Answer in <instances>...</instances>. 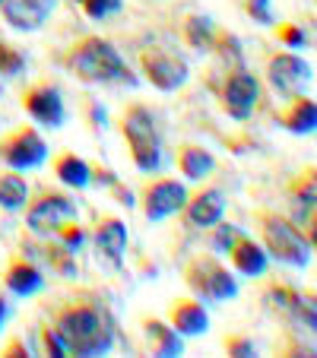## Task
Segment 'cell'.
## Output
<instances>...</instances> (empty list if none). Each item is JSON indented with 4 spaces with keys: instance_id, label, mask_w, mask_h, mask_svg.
Instances as JSON below:
<instances>
[{
    "instance_id": "6da1fadb",
    "label": "cell",
    "mask_w": 317,
    "mask_h": 358,
    "mask_svg": "<svg viewBox=\"0 0 317 358\" xmlns=\"http://www.w3.org/2000/svg\"><path fill=\"white\" fill-rule=\"evenodd\" d=\"M51 330L61 336L67 355L95 358L115 345V320L99 301H70L55 314Z\"/></svg>"
},
{
    "instance_id": "7a4b0ae2",
    "label": "cell",
    "mask_w": 317,
    "mask_h": 358,
    "mask_svg": "<svg viewBox=\"0 0 317 358\" xmlns=\"http://www.w3.org/2000/svg\"><path fill=\"white\" fill-rule=\"evenodd\" d=\"M67 67L80 76L83 83H101V86H136V76L124 64L121 51L101 35H86L80 38L67 55Z\"/></svg>"
},
{
    "instance_id": "3957f363",
    "label": "cell",
    "mask_w": 317,
    "mask_h": 358,
    "mask_svg": "<svg viewBox=\"0 0 317 358\" xmlns=\"http://www.w3.org/2000/svg\"><path fill=\"white\" fill-rule=\"evenodd\" d=\"M257 225H260L263 250L276 257L279 264L289 266H308L311 264V250H314V238H304V231L295 222H289L286 216L273 210L257 213Z\"/></svg>"
},
{
    "instance_id": "277c9868",
    "label": "cell",
    "mask_w": 317,
    "mask_h": 358,
    "mask_svg": "<svg viewBox=\"0 0 317 358\" xmlns=\"http://www.w3.org/2000/svg\"><path fill=\"white\" fill-rule=\"evenodd\" d=\"M121 130L124 140L130 146V159L140 171L153 175L162 169L165 156H162V136H159V124H155L153 111L146 105H130L121 117Z\"/></svg>"
},
{
    "instance_id": "5b68a950",
    "label": "cell",
    "mask_w": 317,
    "mask_h": 358,
    "mask_svg": "<svg viewBox=\"0 0 317 358\" xmlns=\"http://www.w3.org/2000/svg\"><path fill=\"white\" fill-rule=\"evenodd\" d=\"M184 282L190 285L200 301H209V304H219V301H229V298L238 295V282L216 257L209 254H200L194 257L188 266H184Z\"/></svg>"
},
{
    "instance_id": "8992f818",
    "label": "cell",
    "mask_w": 317,
    "mask_h": 358,
    "mask_svg": "<svg viewBox=\"0 0 317 358\" xmlns=\"http://www.w3.org/2000/svg\"><path fill=\"white\" fill-rule=\"evenodd\" d=\"M67 219H76V203L61 190H41L26 210V222L35 235H55Z\"/></svg>"
},
{
    "instance_id": "52a82bcc",
    "label": "cell",
    "mask_w": 317,
    "mask_h": 358,
    "mask_svg": "<svg viewBox=\"0 0 317 358\" xmlns=\"http://www.w3.org/2000/svg\"><path fill=\"white\" fill-rule=\"evenodd\" d=\"M263 308H267L270 314H276V317H283V320H295V324H298V327H304L308 333L317 327L314 292L302 295V292L289 289V285L273 282L270 289L263 292Z\"/></svg>"
},
{
    "instance_id": "ba28073f",
    "label": "cell",
    "mask_w": 317,
    "mask_h": 358,
    "mask_svg": "<svg viewBox=\"0 0 317 358\" xmlns=\"http://www.w3.org/2000/svg\"><path fill=\"white\" fill-rule=\"evenodd\" d=\"M257 101H260V83L251 70L229 67V76L223 83V108L235 121H248L254 115Z\"/></svg>"
},
{
    "instance_id": "9c48e42d",
    "label": "cell",
    "mask_w": 317,
    "mask_h": 358,
    "mask_svg": "<svg viewBox=\"0 0 317 358\" xmlns=\"http://www.w3.org/2000/svg\"><path fill=\"white\" fill-rule=\"evenodd\" d=\"M140 67L143 76L162 92H175V89H181L188 83V61H181L171 51H162V48L140 51Z\"/></svg>"
},
{
    "instance_id": "30bf717a",
    "label": "cell",
    "mask_w": 317,
    "mask_h": 358,
    "mask_svg": "<svg viewBox=\"0 0 317 358\" xmlns=\"http://www.w3.org/2000/svg\"><path fill=\"white\" fill-rule=\"evenodd\" d=\"M0 159L16 171L38 169L48 159V143L41 140V134L35 127H20L16 134H10L0 143Z\"/></svg>"
},
{
    "instance_id": "8fae6325",
    "label": "cell",
    "mask_w": 317,
    "mask_h": 358,
    "mask_svg": "<svg viewBox=\"0 0 317 358\" xmlns=\"http://www.w3.org/2000/svg\"><path fill=\"white\" fill-rule=\"evenodd\" d=\"M143 213H146L149 222H162V219L175 216V213L184 210L188 203V190L184 184L171 181V178H159V181H146L143 184Z\"/></svg>"
},
{
    "instance_id": "7c38bea8",
    "label": "cell",
    "mask_w": 317,
    "mask_h": 358,
    "mask_svg": "<svg viewBox=\"0 0 317 358\" xmlns=\"http://www.w3.org/2000/svg\"><path fill=\"white\" fill-rule=\"evenodd\" d=\"M267 80L283 99H295L311 83V67L304 64V57L292 55V51H279L267 61Z\"/></svg>"
},
{
    "instance_id": "4fadbf2b",
    "label": "cell",
    "mask_w": 317,
    "mask_h": 358,
    "mask_svg": "<svg viewBox=\"0 0 317 358\" xmlns=\"http://www.w3.org/2000/svg\"><path fill=\"white\" fill-rule=\"evenodd\" d=\"M22 108H26V115L32 117L35 124L51 127V130L64 127V121H67L64 99L51 83H35V86H29L26 92H22Z\"/></svg>"
},
{
    "instance_id": "5bb4252c",
    "label": "cell",
    "mask_w": 317,
    "mask_h": 358,
    "mask_svg": "<svg viewBox=\"0 0 317 358\" xmlns=\"http://www.w3.org/2000/svg\"><path fill=\"white\" fill-rule=\"evenodd\" d=\"M57 0H3L0 13L7 20V26L20 29V32H35L45 26V20L51 16Z\"/></svg>"
},
{
    "instance_id": "9a60e30c",
    "label": "cell",
    "mask_w": 317,
    "mask_h": 358,
    "mask_svg": "<svg viewBox=\"0 0 317 358\" xmlns=\"http://www.w3.org/2000/svg\"><path fill=\"white\" fill-rule=\"evenodd\" d=\"M124 250H127V225L118 216H105L95 225V254L101 264L121 266Z\"/></svg>"
},
{
    "instance_id": "2e32d148",
    "label": "cell",
    "mask_w": 317,
    "mask_h": 358,
    "mask_svg": "<svg viewBox=\"0 0 317 358\" xmlns=\"http://www.w3.org/2000/svg\"><path fill=\"white\" fill-rule=\"evenodd\" d=\"M223 213H225V196H223V190H216V187H203L200 194L188 196V203H184V219H188V225H194V229L216 225L219 219H223Z\"/></svg>"
},
{
    "instance_id": "e0dca14e",
    "label": "cell",
    "mask_w": 317,
    "mask_h": 358,
    "mask_svg": "<svg viewBox=\"0 0 317 358\" xmlns=\"http://www.w3.org/2000/svg\"><path fill=\"white\" fill-rule=\"evenodd\" d=\"M169 320L181 336H200V333L209 330V314L200 298H178V301H171Z\"/></svg>"
},
{
    "instance_id": "ac0fdd59",
    "label": "cell",
    "mask_w": 317,
    "mask_h": 358,
    "mask_svg": "<svg viewBox=\"0 0 317 358\" xmlns=\"http://www.w3.org/2000/svg\"><path fill=\"white\" fill-rule=\"evenodd\" d=\"M229 257H232V266H235L241 276H263L267 266H270V254L263 250V244H257L254 238H248V235H241L232 244Z\"/></svg>"
},
{
    "instance_id": "d6986e66",
    "label": "cell",
    "mask_w": 317,
    "mask_h": 358,
    "mask_svg": "<svg viewBox=\"0 0 317 358\" xmlns=\"http://www.w3.org/2000/svg\"><path fill=\"white\" fill-rule=\"evenodd\" d=\"M3 282H7V289L20 298H29V295H35V292L45 289V276H41V270L26 257L10 260L7 273H3Z\"/></svg>"
},
{
    "instance_id": "ffe728a7",
    "label": "cell",
    "mask_w": 317,
    "mask_h": 358,
    "mask_svg": "<svg viewBox=\"0 0 317 358\" xmlns=\"http://www.w3.org/2000/svg\"><path fill=\"white\" fill-rule=\"evenodd\" d=\"M279 124H283L289 134H314L317 127V105L308 95H295L289 101V108L279 115Z\"/></svg>"
},
{
    "instance_id": "44dd1931",
    "label": "cell",
    "mask_w": 317,
    "mask_h": 358,
    "mask_svg": "<svg viewBox=\"0 0 317 358\" xmlns=\"http://www.w3.org/2000/svg\"><path fill=\"white\" fill-rule=\"evenodd\" d=\"M143 330H146V339H149L153 355L171 358V355H181V352H184V339H181V333H178L175 327L162 324V320H146V324H143Z\"/></svg>"
},
{
    "instance_id": "7402d4cb",
    "label": "cell",
    "mask_w": 317,
    "mask_h": 358,
    "mask_svg": "<svg viewBox=\"0 0 317 358\" xmlns=\"http://www.w3.org/2000/svg\"><path fill=\"white\" fill-rule=\"evenodd\" d=\"M213 169H216V159H213L209 149L190 146V143L178 149V171H181L184 178H190V181H203Z\"/></svg>"
},
{
    "instance_id": "603a6c76",
    "label": "cell",
    "mask_w": 317,
    "mask_h": 358,
    "mask_svg": "<svg viewBox=\"0 0 317 358\" xmlns=\"http://www.w3.org/2000/svg\"><path fill=\"white\" fill-rule=\"evenodd\" d=\"M55 175L61 178L67 187H89L92 184V169H89L86 159H80L76 152H61V156L55 159Z\"/></svg>"
},
{
    "instance_id": "cb8c5ba5",
    "label": "cell",
    "mask_w": 317,
    "mask_h": 358,
    "mask_svg": "<svg viewBox=\"0 0 317 358\" xmlns=\"http://www.w3.org/2000/svg\"><path fill=\"white\" fill-rule=\"evenodd\" d=\"M289 200L295 203L298 210V222L308 216V222H314V200H317V181H314V169H308L304 175L295 178V184L289 187Z\"/></svg>"
},
{
    "instance_id": "d4e9b609",
    "label": "cell",
    "mask_w": 317,
    "mask_h": 358,
    "mask_svg": "<svg viewBox=\"0 0 317 358\" xmlns=\"http://www.w3.org/2000/svg\"><path fill=\"white\" fill-rule=\"evenodd\" d=\"M29 203V184L20 171H0V206L7 213L22 210Z\"/></svg>"
},
{
    "instance_id": "484cf974",
    "label": "cell",
    "mask_w": 317,
    "mask_h": 358,
    "mask_svg": "<svg viewBox=\"0 0 317 358\" xmlns=\"http://www.w3.org/2000/svg\"><path fill=\"white\" fill-rule=\"evenodd\" d=\"M181 35L184 41H188L194 51H213V45H216V26H213V20L209 16H188L181 26Z\"/></svg>"
},
{
    "instance_id": "4316f807",
    "label": "cell",
    "mask_w": 317,
    "mask_h": 358,
    "mask_svg": "<svg viewBox=\"0 0 317 358\" xmlns=\"http://www.w3.org/2000/svg\"><path fill=\"white\" fill-rule=\"evenodd\" d=\"M213 229V238H209V244H213V250H219V254H229V248L238 241V238L244 235L238 225H232V222H223L219 219L216 225H209Z\"/></svg>"
},
{
    "instance_id": "83f0119b",
    "label": "cell",
    "mask_w": 317,
    "mask_h": 358,
    "mask_svg": "<svg viewBox=\"0 0 317 358\" xmlns=\"http://www.w3.org/2000/svg\"><path fill=\"white\" fill-rule=\"evenodd\" d=\"M80 7H83V13H86L89 20L101 22V20H108V16L121 13L124 0H80Z\"/></svg>"
},
{
    "instance_id": "f1b7e54d",
    "label": "cell",
    "mask_w": 317,
    "mask_h": 358,
    "mask_svg": "<svg viewBox=\"0 0 317 358\" xmlns=\"http://www.w3.org/2000/svg\"><path fill=\"white\" fill-rule=\"evenodd\" d=\"M76 254L70 248H64V244H55V248H48V260H51V266H55L61 276H76Z\"/></svg>"
},
{
    "instance_id": "f546056e",
    "label": "cell",
    "mask_w": 317,
    "mask_h": 358,
    "mask_svg": "<svg viewBox=\"0 0 317 358\" xmlns=\"http://www.w3.org/2000/svg\"><path fill=\"white\" fill-rule=\"evenodd\" d=\"M55 238L64 244V248L73 250V254L83 248V244H86V231H83V225L76 222V219H67V222H64L61 229L55 231Z\"/></svg>"
},
{
    "instance_id": "4dcf8cb0",
    "label": "cell",
    "mask_w": 317,
    "mask_h": 358,
    "mask_svg": "<svg viewBox=\"0 0 317 358\" xmlns=\"http://www.w3.org/2000/svg\"><path fill=\"white\" fill-rule=\"evenodd\" d=\"M22 70H26V57L16 48L0 41V76H20Z\"/></svg>"
},
{
    "instance_id": "1f68e13d",
    "label": "cell",
    "mask_w": 317,
    "mask_h": 358,
    "mask_svg": "<svg viewBox=\"0 0 317 358\" xmlns=\"http://www.w3.org/2000/svg\"><path fill=\"white\" fill-rule=\"evenodd\" d=\"M276 35H279V41H283L286 48H304L308 45V35H304V29H298L295 22H279L276 26Z\"/></svg>"
},
{
    "instance_id": "d6a6232c",
    "label": "cell",
    "mask_w": 317,
    "mask_h": 358,
    "mask_svg": "<svg viewBox=\"0 0 317 358\" xmlns=\"http://www.w3.org/2000/svg\"><path fill=\"white\" fill-rule=\"evenodd\" d=\"M244 10H248V16L254 22H260V26H273V7H270V0H244Z\"/></svg>"
},
{
    "instance_id": "836d02e7",
    "label": "cell",
    "mask_w": 317,
    "mask_h": 358,
    "mask_svg": "<svg viewBox=\"0 0 317 358\" xmlns=\"http://www.w3.org/2000/svg\"><path fill=\"white\" fill-rule=\"evenodd\" d=\"M225 352L238 358H248V355H254V343L248 336H229L225 339Z\"/></svg>"
},
{
    "instance_id": "e575fe53",
    "label": "cell",
    "mask_w": 317,
    "mask_h": 358,
    "mask_svg": "<svg viewBox=\"0 0 317 358\" xmlns=\"http://www.w3.org/2000/svg\"><path fill=\"white\" fill-rule=\"evenodd\" d=\"M41 343H45V352H48V355H57V358H61V355H67V349H64L61 336H57V333L51 330V327H48V330L41 333Z\"/></svg>"
},
{
    "instance_id": "d590c367",
    "label": "cell",
    "mask_w": 317,
    "mask_h": 358,
    "mask_svg": "<svg viewBox=\"0 0 317 358\" xmlns=\"http://www.w3.org/2000/svg\"><path fill=\"white\" fill-rule=\"evenodd\" d=\"M3 355L16 358V355H29V352H26V345H22V343H20V339H16V343H10V345H7V349H3Z\"/></svg>"
},
{
    "instance_id": "8d00e7d4",
    "label": "cell",
    "mask_w": 317,
    "mask_h": 358,
    "mask_svg": "<svg viewBox=\"0 0 317 358\" xmlns=\"http://www.w3.org/2000/svg\"><path fill=\"white\" fill-rule=\"evenodd\" d=\"M3 320H7V301L0 298V327H3Z\"/></svg>"
},
{
    "instance_id": "74e56055",
    "label": "cell",
    "mask_w": 317,
    "mask_h": 358,
    "mask_svg": "<svg viewBox=\"0 0 317 358\" xmlns=\"http://www.w3.org/2000/svg\"><path fill=\"white\" fill-rule=\"evenodd\" d=\"M0 3H3V0H0Z\"/></svg>"
}]
</instances>
